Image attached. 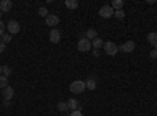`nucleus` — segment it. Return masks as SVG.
<instances>
[{"mask_svg":"<svg viewBox=\"0 0 157 116\" xmlns=\"http://www.w3.org/2000/svg\"><path fill=\"white\" fill-rule=\"evenodd\" d=\"M85 85H86L88 89H91V91L96 89V80H94V77H88V80L85 82Z\"/></svg>","mask_w":157,"mask_h":116,"instance_id":"obj_15","label":"nucleus"},{"mask_svg":"<svg viewBox=\"0 0 157 116\" xmlns=\"http://www.w3.org/2000/svg\"><path fill=\"white\" fill-rule=\"evenodd\" d=\"M85 38H86V39H90V41H93V39H96V38H98V32L94 28H88L85 32Z\"/></svg>","mask_w":157,"mask_h":116,"instance_id":"obj_11","label":"nucleus"},{"mask_svg":"<svg viewBox=\"0 0 157 116\" xmlns=\"http://www.w3.org/2000/svg\"><path fill=\"white\" fill-rule=\"evenodd\" d=\"M64 6L69 9H75V8H78V2L77 0H64Z\"/></svg>","mask_w":157,"mask_h":116,"instance_id":"obj_14","label":"nucleus"},{"mask_svg":"<svg viewBox=\"0 0 157 116\" xmlns=\"http://www.w3.org/2000/svg\"><path fill=\"white\" fill-rule=\"evenodd\" d=\"M104 52H105L107 55H110V57H115L118 52H120V47H118L113 41H107V43H104Z\"/></svg>","mask_w":157,"mask_h":116,"instance_id":"obj_2","label":"nucleus"},{"mask_svg":"<svg viewBox=\"0 0 157 116\" xmlns=\"http://www.w3.org/2000/svg\"><path fill=\"white\" fill-rule=\"evenodd\" d=\"M91 46H93V47L98 50V49H101V47L104 46V41L101 39V38H96V39H93V41H91Z\"/></svg>","mask_w":157,"mask_h":116,"instance_id":"obj_17","label":"nucleus"},{"mask_svg":"<svg viewBox=\"0 0 157 116\" xmlns=\"http://www.w3.org/2000/svg\"><path fill=\"white\" fill-rule=\"evenodd\" d=\"M113 16H115L116 19H120V21H123V19L126 17V13H124L123 9H118V11H115V13H113Z\"/></svg>","mask_w":157,"mask_h":116,"instance_id":"obj_19","label":"nucleus"},{"mask_svg":"<svg viewBox=\"0 0 157 116\" xmlns=\"http://www.w3.org/2000/svg\"><path fill=\"white\" fill-rule=\"evenodd\" d=\"M113 13H115V9L112 8V5H104V6H101V9H99V16H101L102 19H109V17L113 16Z\"/></svg>","mask_w":157,"mask_h":116,"instance_id":"obj_3","label":"nucleus"},{"mask_svg":"<svg viewBox=\"0 0 157 116\" xmlns=\"http://www.w3.org/2000/svg\"><path fill=\"white\" fill-rule=\"evenodd\" d=\"M38 14L41 16V17H47V16H49V11H47L46 6H41V8L38 9Z\"/></svg>","mask_w":157,"mask_h":116,"instance_id":"obj_21","label":"nucleus"},{"mask_svg":"<svg viewBox=\"0 0 157 116\" xmlns=\"http://www.w3.org/2000/svg\"><path fill=\"white\" fill-rule=\"evenodd\" d=\"M11 8H13V2H11V0H2V2H0V11H2V13H8Z\"/></svg>","mask_w":157,"mask_h":116,"instance_id":"obj_10","label":"nucleus"},{"mask_svg":"<svg viewBox=\"0 0 157 116\" xmlns=\"http://www.w3.org/2000/svg\"><path fill=\"white\" fill-rule=\"evenodd\" d=\"M11 39H13V35H10V33H5V35L2 36V43H5V44L11 43Z\"/></svg>","mask_w":157,"mask_h":116,"instance_id":"obj_22","label":"nucleus"},{"mask_svg":"<svg viewBox=\"0 0 157 116\" xmlns=\"http://www.w3.org/2000/svg\"><path fill=\"white\" fill-rule=\"evenodd\" d=\"M5 50H6V44H5V43H2V41H0V54H3Z\"/></svg>","mask_w":157,"mask_h":116,"instance_id":"obj_26","label":"nucleus"},{"mask_svg":"<svg viewBox=\"0 0 157 116\" xmlns=\"http://www.w3.org/2000/svg\"><path fill=\"white\" fill-rule=\"evenodd\" d=\"M77 49L80 52H88V50H91V41L86 39V38H80L77 43Z\"/></svg>","mask_w":157,"mask_h":116,"instance_id":"obj_4","label":"nucleus"},{"mask_svg":"<svg viewBox=\"0 0 157 116\" xmlns=\"http://www.w3.org/2000/svg\"><path fill=\"white\" fill-rule=\"evenodd\" d=\"M69 116H83V113L80 111V108H78V110H74V111H71V113H69Z\"/></svg>","mask_w":157,"mask_h":116,"instance_id":"obj_24","label":"nucleus"},{"mask_svg":"<svg viewBox=\"0 0 157 116\" xmlns=\"http://www.w3.org/2000/svg\"><path fill=\"white\" fill-rule=\"evenodd\" d=\"M0 17H2V11H0Z\"/></svg>","mask_w":157,"mask_h":116,"instance_id":"obj_29","label":"nucleus"},{"mask_svg":"<svg viewBox=\"0 0 157 116\" xmlns=\"http://www.w3.org/2000/svg\"><path fill=\"white\" fill-rule=\"evenodd\" d=\"M6 28H8L10 35H17V33L21 32V25H19L17 21H10V22L6 24Z\"/></svg>","mask_w":157,"mask_h":116,"instance_id":"obj_5","label":"nucleus"},{"mask_svg":"<svg viewBox=\"0 0 157 116\" xmlns=\"http://www.w3.org/2000/svg\"><path fill=\"white\" fill-rule=\"evenodd\" d=\"M2 68H3V66H2V64H0V75H2Z\"/></svg>","mask_w":157,"mask_h":116,"instance_id":"obj_28","label":"nucleus"},{"mask_svg":"<svg viewBox=\"0 0 157 116\" xmlns=\"http://www.w3.org/2000/svg\"><path fill=\"white\" fill-rule=\"evenodd\" d=\"M11 72H13V69H11L10 66H3V68H2V74H3L5 77H8V75H11Z\"/></svg>","mask_w":157,"mask_h":116,"instance_id":"obj_23","label":"nucleus"},{"mask_svg":"<svg viewBox=\"0 0 157 116\" xmlns=\"http://www.w3.org/2000/svg\"><path fill=\"white\" fill-rule=\"evenodd\" d=\"M148 43L152 46V49H157V33H149L148 35Z\"/></svg>","mask_w":157,"mask_h":116,"instance_id":"obj_12","label":"nucleus"},{"mask_svg":"<svg viewBox=\"0 0 157 116\" xmlns=\"http://www.w3.org/2000/svg\"><path fill=\"white\" fill-rule=\"evenodd\" d=\"M134 49H135V43L134 41H126L120 46V50L124 54H130V52H134Z\"/></svg>","mask_w":157,"mask_h":116,"instance_id":"obj_7","label":"nucleus"},{"mask_svg":"<svg viewBox=\"0 0 157 116\" xmlns=\"http://www.w3.org/2000/svg\"><path fill=\"white\" fill-rule=\"evenodd\" d=\"M149 57H151V58H157V49H152V50H151Z\"/></svg>","mask_w":157,"mask_h":116,"instance_id":"obj_27","label":"nucleus"},{"mask_svg":"<svg viewBox=\"0 0 157 116\" xmlns=\"http://www.w3.org/2000/svg\"><path fill=\"white\" fill-rule=\"evenodd\" d=\"M58 22H60V17L55 16V14H49L46 17V24L49 25V27H52V28H55V25H58Z\"/></svg>","mask_w":157,"mask_h":116,"instance_id":"obj_8","label":"nucleus"},{"mask_svg":"<svg viewBox=\"0 0 157 116\" xmlns=\"http://www.w3.org/2000/svg\"><path fill=\"white\" fill-rule=\"evenodd\" d=\"M2 94H3V99H5V100H11L13 96H14V89H13V88L8 85L6 88L2 89Z\"/></svg>","mask_w":157,"mask_h":116,"instance_id":"obj_9","label":"nucleus"},{"mask_svg":"<svg viewBox=\"0 0 157 116\" xmlns=\"http://www.w3.org/2000/svg\"><path fill=\"white\" fill-rule=\"evenodd\" d=\"M5 28H6V25H5L2 21H0V36H3V35H5Z\"/></svg>","mask_w":157,"mask_h":116,"instance_id":"obj_25","label":"nucleus"},{"mask_svg":"<svg viewBox=\"0 0 157 116\" xmlns=\"http://www.w3.org/2000/svg\"><path fill=\"white\" fill-rule=\"evenodd\" d=\"M69 89H71V93H74V94H82L86 89V85H85L83 80H74L69 85Z\"/></svg>","mask_w":157,"mask_h":116,"instance_id":"obj_1","label":"nucleus"},{"mask_svg":"<svg viewBox=\"0 0 157 116\" xmlns=\"http://www.w3.org/2000/svg\"><path fill=\"white\" fill-rule=\"evenodd\" d=\"M57 110L61 111V113H64V111L68 110V104H66V102H63V100H60L58 104H57Z\"/></svg>","mask_w":157,"mask_h":116,"instance_id":"obj_18","label":"nucleus"},{"mask_svg":"<svg viewBox=\"0 0 157 116\" xmlns=\"http://www.w3.org/2000/svg\"><path fill=\"white\" fill-rule=\"evenodd\" d=\"M8 86V77H5V75H0V88H6Z\"/></svg>","mask_w":157,"mask_h":116,"instance_id":"obj_20","label":"nucleus"},{"mask_svg":"<svg viewBox=\"0 0 157 116\" xmlns=\"http://www.w3.org/2000/svg\"><path fill=\"white\" fill-rule=\"evenodd\" d=\"M68 110H71V111H74V110H78V102L75 100V99H69L68 102Z\"/></svg>","mask_w":157,"mask_h":116,"instance_id":"obj_13","label":"nucleus"},{"mask_svg":"<svg viewBox=\"0 0 157 116\" xmlns=\"http://www.w3.org/2000/svg\"><path fill=\"white\" fill-rule=\"evenodd\" d=\"M123 6H124V2H123V0H113V2H112V8H113L115 11L123 9Z\"/></svg>","mask_w":157,"mask_h":116,"instance_id":"obj_16","label":"nucleus"},{"mask_svg":"<svg viewBox=\"0 0 157 116\" xmlns=\"http://www.w3.org/2000/svg\"><path fill=\"white\" fill-rule=\"evenodd\" d=\"M60 39H61V33H60L57 28H52L50 33H49V41H50L52 44H58Z\"/></svg>","mask_w":157,"mask_h":116,"instance_id":"obj_6","label":"nucleus"}]
</instances>
